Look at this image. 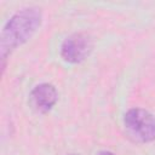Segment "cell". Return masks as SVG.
Wrapping results in <instances>:
<instances>
[{
    "label": "cell",
    "instance_id": "obj_5",
    "mask_svg": "<svg viewBox=\"0 0 155 155\" xmlns=\"http://www.w3.org/2000/svg\"><path fill=\"white\" fill-rule=\"evenodd\" d=\"M98 155H115V154L111 151H108V150H103V151H99Z\"/></svg>",
    "mask_w": 155,
    "mask_h": 155
},
{
    "label": "cell",
    "instance_id": "obj_4",
    "mask_svg": "<svg viewBox=\"0 0 155 155\" xmlns=\"http://www.w3.org/2000/svg\"><path fill=\"white\" fill-rule=\"evenodd\" d=\"M29 99L31 107L36 111L46 114L56 105L58 101V91L54 87V85L50 82H42L36 85L30 91Z\"/></svg>",
    "mask_w": 155,
    "mask_h": 155
},
{
    "label": "cell",
    "instance_id": "obj_6",
    "mask_svg": "<svg viewBox=\"0 0 155 155\" xmlns=\"http://www.w3.org/2000/svg\"><path fill=\"white\" fill-rule=\"evenodd\" d=\"M70 155H79V154H70Z\"/></svg>",
    "mask_w": 155,
    "mask_h": 155
},
{
    "label": "cell",
    "instance_id": "obj_3",
    "mask_svg": "<svg viewBox=\"0 0 155 155\" xmlns=\"http://www.w3.org/2000/svg\"><path fill=\"white\" fill-rule=\"evenodd\" d=\"M93 42L86 33H74L67 36L61 45V57L65 63L79 64L84 62L91 53Z\"/></svg>",
    "mask_w": 155,
    "mask_h": 155
},
{
    "label": "cell",
    "instance_id": "obj_1",
    "mask_svg": "<svg viewBox=\"0 0 155 155\" xmlns=\"http://www.w3.org/2000/svg\"><path fill=\"white\" fill-rule=\"evenodd\" d=\"M42 11L38 6H29L15 12L4 24L0 35V61L4 74L6 61L11 53L24 45L40 28Z\"/></svg>",
    "mask_w": 155,
    "mask_h": 155
},
{
    "label": "cell",
    "instance_id": "obj_2",
    "mask_svg": "<svg viewBox=\"0 0 155 155\" xmlns=\"http://www.w3.org/2000/svg\"><path fill=\"white\" fill-rule=\"evenodd\" d=\"M127 132L140 143L155 140V116L143 108H131L124 115Z\"/></svg>",
    "mask_w": 155,
    "mask_h": 155
}]
</instances>
